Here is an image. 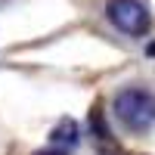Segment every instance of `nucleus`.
<instances>
[{
  "mask_svg": "<svg viewBox=\"0 0 155 155\" xmlns=\"http://www.w3.org/2000/svg\"><path fill=\"white\" fill-rule=\"evenodd\" d=\"M112 112L130 134H146L155 124V93L143 87H124L115 96Z\"/></svg>",
  "mask_w": 155,
  "mask_h": 155,
  "instance_id": "nucleus-1",
  "label": "nucleus"
},
{
  "mask_svg": "<svg viewBox=\"0 0 155 155\" xmlns=\"http://www.w3.org/2000/svg\"><path fill=\"white\" fill-rule=\"evenodd\" d=\"M106 16L121 34H130V37H143L152 28V12L143 0H109Z\"/></svg>",
  "mask_w": 155,
  "mask_h": 155,
  "instance_id": "nucleus-2",
  "label": "nucleus"
},
{
  "mask_svg": "<svg viewBox=\"0 0 155 155\" xmlns=\"http://www.w3.org/2000/svg\"><path fill=\"white\" fill-rule=\"evenodd\" d=\"M78 137H81V127H78V121L71 118H62L56 127H53V134H50V143H53V149H71L78 143Z\"/></svg>",
  "mask_w": 155,
  "mask_h": 155,
  "instance_id": "nucleus-3",
  "label": "nucleus"
},
{
  "mask_svg": "<svg viewBox=\"0 0 155 155\" xmlns=\"http://www.w3.org/2000/svg\"><path fill=\"white\" fill-rule=\"evenodd\" d=\"M37 155H68V152H62V149H47V152H37Z\"/></svg>",
  "mask_w": 155,
  "mask_h": 155,
  "instance_id": "nucleus-4",
  "label": "nucleus"
}]
</instances>
